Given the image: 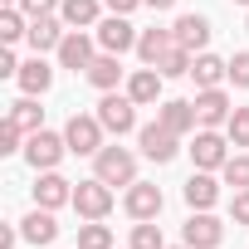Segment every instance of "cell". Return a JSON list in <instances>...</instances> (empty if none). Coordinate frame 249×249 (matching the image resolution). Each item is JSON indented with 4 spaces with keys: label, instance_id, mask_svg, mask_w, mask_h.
<instances>
[{
    "label": "cell",
    "instance_id": "37",
    "mask_svg": "<svg viewBox=\"0 0 249 249\" xmlns=\"http://www.w3.org/2000/svg\"><path fill=\"white\" fill-rule=\"evenodd\" d=\"M103 5H107V10H112V15H132V10H137V5H142V0H103Z\"/></svg>",
    "mask_w": 249,
    "mask_h": 249
},
{
    "label": "cell",
    "instance_id": "8",
    "mask_svg": "<svg viewBox=\"0 0 249 249\" xmlns=\"http://www.w3.org/2000/svg\"><path fill=\"white\" fill-rule=\"evenodd\" d=\"M137 142H142V157L157 161V166L176 161V152H181V137H176L171 127H161V122H147V127L137 132Z\"/></svg>",
    "mask_w": 249,
    "mask_h": 249
},
{
    "label": "cell",
    "instance_id": "35",
    "mask_svg": "<svg viewBox=\"0 0 249 249\" xmlns=\"http://www.w3.org/2000/svg\"><path fill=\"white\" fill-rule=\"evenodd\" d=\"M230 220H234V225H249V191H239V196L230 200Z\"/></svg>",
    "mask_w": 249,
    "mask_h": 249
},
{
    "label": "cell",
    "instance_id": "4",
    "mask_svg": "<svg viewBox=\"0 0 249 249\" xmlns=\"http://www.w3.org/2000/svg\"><path fill=\"white\" fill-rule=\"evenodd\" d=\"M98 122H103L112 137H127V132L137 127V103H132L127 93H103V103H98Z\"/></svg>",
    "mask_w": 249,
    "mask_h": 249
},
{
    "label": "cell",
    "instance_id": "12",
    "mask_svg": "<svg viewBox=\"0 0 249 249\" xmlns=\"http://www.w3.org/2000/svg\"><path fill=\"white\" fill-rule=\"evenodd\" d=\"M20 239H25V244H35V249L54 244V239H59V220H54V210L35 205V210H30V215L20 220Z\"/></svg>",
    "mask_w": 249,
    "mask_h": 249
},
{
    "label": "cell",
    "instance_id": "28",
    "mask_svg": "<svg viewBox=\"0 0 249 249\" xmlns=\"http://www.w3.org/2000/svg\"><path fill=\"white\" fill-rule=\"evenodd\" d=\"M78 249H112V230H107L103 220L78 225Z\"/></svg>",
    "mask_w": 249,
    "mask_h": 249
},
{
    "label": "cell",
    "instance_id": "5",
    "mask_svg": "<svg viewBox=\"0 0 249 249\" xmlns=\"http://www.w3.org/2000/svg\"><path fill=\"white\" fill-rule=\"evenodd\" d=\"M93 30H98L93 39H98L103 54H127V49H137V39H142V30H132L127 15H107V20H98Z\"/></svg>",
    "mask_w": 249,
    "mask_h": 249
},
{
    "label": "cell",
    "instance_id": "40",
    "mask_svg": "<svg viewBox=\"0 0 249 249\" xmlns=\"http://www.w3.org/2000/svg\"><path fill=\"white\" fill-rule=\"evenodd\" d=\"M5 5H20V0H5Z\"/></svg>",
    "mask_w": 249,
    "mask_h": 249
},
{
    "label": "cell",
    "instance_id": "7",
    "mask_svg": "<svg viewBox=\"0 0 249 249\" xmlns=\"http://www.w3.org/2000/svg\"><path fill=\"white\" fill-rule=\"evenodd\" d=\"M73 210H78L83 220H103V215L112 210V186H107L103 176L78 181V186H73Z\"/></svg>",
    "mask_w": 249,
    "mask_h": 249
},
{
    "label": "cell",
    "instance_id": "22",
    "mask_svg": "<svg viewBox=\"0 0 249 249\" xmlns=\"http://www.w3.org/2000/svg\"><path fill=\"white\" fill-rule=\"evenodd\" d=\"M166 49H176V35H171V30H142V39H137V59H142V64L157 69Z\"/></svg>",
    "mask_w": 249,
    "mask_h": 249
},
{
    "label": "cell",
    "instance_id": "26",
    "mask_svg": "<svg viewBox=\"0 0 249 249\" xmlns=\"http://www.w3.org/2000/svg\"><path fill=\"white\" fill-rule=\"evenodd\" d=\"M5 117H15L25 132H39V127H44V107H39V103H35L30 93H25L20 103H10V112H5Z\"/></svg>",
    "mask_w": 249,
    "mask_h": 249
},
{
    "label": "cell",
    "instance_id": "14",
    "mask_svg": "<svg viewBox=\"0 0 249 249\" xmlns=\"http://www.w3.org/2000/svg\"><path fill=\"white\" fill-rule=\"evenodd\" d=\"M35 205H44V210L73 205V181H64L59 171H39V181H35Z\"/></svg>",
    "mask_w": 249,
    "mask_h": 249
},
{
    "label": "cell",
    "instance_id": "38",
    "mask_svg": "<svg viewBox=\"0 0 249 249\" xmlns=\"http://www.w3.org/2000/svg\"><path fill=\"white\" fill-rule=\"evenodd\" d=\"M15 239H20V230H10V225H0V249H15Z\"/></svg>",
    "mask_w": 249,
    "mask_h": 249
},
{
    "label": "cell",
    "instance_id": "17",
    "mask_svg": "<svg viewBox=\"0 0 249 249\" xmlns=\"http://www.w3.org/2000/svg\"><path fill=\"white\" fill-rule=\"evenodd\" d=\"M161 83H166V78H161V69H152V64H147V69H137V73L127 78V98H132L137 107H152V103H161Z\"/></svg>",
    "mask_w": 249,
    "mask_h": 249
},
{
    "label": "cell",
    "instance_id": "16",
    "mask_svg": "<svg viewBox=\"0 0 249 249\" xmlns=\"http://www.w3.org/2000/svg\"><path fill=\"white\" fill-rule=\"evenodd\" d=\"M171 35H176V44H181V49L205 54V44H210V20H205V15H181V20L171 25Z\"/></svg>",
    "mask_w": 249,
    "mask_h": 249
},
{
    "label": "cell",
    "instance_id": "43",
    "mask_svg": "<svg viewBox=\"0 0 249 249\" xmlns=\"http://www.w3.org/2000/svg\"><path fill=\"white\" fill-rule=\"evenodd\" d=\"M244 30H249V25H244Z\"/></svg>",
    "mask_w": 249,
    "mask_h": 249
},
{
    "label": "cell",
    "instance_id": "39",
    "mask_svg": "<svg viewBox=\"0 0 249 249\" xmlns=\"http://www.w3.org/2000/svg\"><path fill=\"white\" fill-rule=\"evenodd\" d=\"M142 5H152V10H171L176 0H142Z\"/></svg>",
    "mask_w": 249,
    "mask_h": 249
},
{
    "label": "cell",
    "instance_id": "33",
    "mask_svg": "<svg viewBox=\"0 0 249 249\" xmlns=\"http://www.w3.org/2000/svg\"><path fill=\"white\" fill-rule=\"evenodd\" d=\"M230 83H234V88H249V49H239V54L230 59Z\"/></svg>",
    "mask_w": 249,
    "mask_h": 249
},
{
    "label": "cell",
    "instance_id": "29",
    "mask_svg": "<svg viewBox=\"0 0 249 249\" xmlns=\"http://www.w3.org/2000/svg\"><path fill=\"white\" fill-rule=\"evenodd\" d=\"M220 176H225V186H234V191H249V152H234V157L220 166Z\"/></svg>",
    "mask_w": 249,
    "mask_h": 249
},
{
    "label": "cell",
    "instance_id": "31",
    "mask_svg": "<svg viewBox=\"0 0 249 249\" xmlns=\"http://www.w3.org/2000/svg\"><path fill=\"white\" fill-rule=\"evenodd\" d=\"M132 249H166V239H161V225H152V220H137V225H132Z\"/></svg>",
    "mask_w": 249,
    "mask_h": 249
},
{
    "label": "cell",
    "instance_id": "24",
    "mask_svg": "<svg viewBox=\"0 0 249 249\" xmlns=\"http://www.w3.org/2000/svg\"><path fill=\"white\" fill-rule=\"evenodd\" d=\"M98 10H103V0H64V5H59V20H64L69 30H88V25H98Z\"/></svg>",
    "mask_w": 249,
    "mask_h": 249
},
{
    "label": "cell",
    "instance_id": "34",
    "mask_svg": "<svg viewBox=\"0 0 249 249\" xmlns=\"http://www.w3.org/2000/svg\"><path fill=\"white\" fill-rule=\"evenodd\" d=\"M59 5H64V0H20V10H25L30 20H39V15H54Z\"/></svg>",
    "mask_w": 249,
    "mask_h": 249
},
{
    "label": "cell",
    "instance_id": "32",
    "mask_svg": "<svg viewBox=\"0 0 249 249\" xmlns=\"http://www.w3.org/2000/svg\"><path fill=\"white\" fill-rule=\"evenodd\" d=\"M225 137H230V147H249V107H234V112H230Z\"/></svg>",
    "mask_w": 249,
    "mask_h": 249
},
{
    "label": "cell",
    "instance_id": "21",
    "mask_svg": "<svg viewBox=\"0 0 249 249\" xmlns=\"http://www.w3.org/2000/svg\"><path fill=\"white\" fill-rule=\"evenodd\" d=\"M215 200H220V181H215L210 171H196V176L186 181V205H191V210H210Z\"/></svg>",
    "mask_w": 249,
    "mask_h": 249
},
{
    "label": "cell",
    "instance_id": "18",
    "mask_svg": "<svg viewBox=\"0 0 249 249\" xmlns=\"http://www.w3.org/2000/svg\"><path fill=\"white\" fill-rule=\"evenodd\" d=\"M157 122H161V127H171L176 137H186V132H196V127H200V117H196V103H181V98L161 103V107H157Z\"/></svg>",
    "mask_w": 249,
    "mask_h": 249
},
{
    "label": "cell",
    "instance_id": "42",
    "mask_svg": "<svg viewBox=\"0 0 249 249\" xmlns=\"http://www.w3.org/2000/svg\"><path fill=\"white\" fill-rule=\"evenodd\" d=\"M176 249H191V244H176Z\"/></svg>",
    "mask_w": 249,
    "mask_h": 249
},
{
    "label": "cell",
    "instance_id": "23",
    "mask_svg": "<svg viewBox=\"0 0 249 249\" xmlns=\"http://www.w3.org/2000/svg\"><path fill=\"white\" fill-rule=\"evenodd\" d=\"M191 78H196V88H220V83L230 78V64H225V59H215V54H196Z\"/></svg>",
    "mask_w": 249,
    "mask_h": 249
},
{
    "label": "cell",
    "instance_id": "20",
    "mask_svg": "<svg viewBox=\"0 0 249 249\" xmlns=\"http://www.w3.org/2000/svg\"><path fill=\"white\" fill-rule=\"evenodd\" d=\"M117 59H122V54H98V59L88 64V73H83V78H88L98 93H112V88L122 83V64H117Z\"/></svg>",
    "mask_w": 249,
    "mask_h": 249
},
{
    "label": "cell",
    "instance_id": "27",
    "mask_svg": "<svg viewBox=\"0 0 249 249\" xmlns=\"http://www.w3.org/2000/svg\"><path fill=\"white\" fill-rule=\"evenodd\" d=\"M191 64H196V54L176 44V49H166V54H161V64H157V69H161V78H186V73H191Z\"/></svg>",
    "mask_w": 249,
    "mask_h": 249
},
{
    "label": "cell",
    "instance_id": "25",
    "mask_svg": "<svg viewBox=\"0 0 249 249\" xmlns=\"http://www.w3.org/2000/svg\"><path fill=\"white\" fill-rule=\"evenodd\" d=\"M25 35H30V15L20 5H5L0 10V44H20Z\"/></svg>",
    "mask_w": 249,
    "mask_h": 249
},
{
    "label": "cell",
    "instance_id": "36",
    "mask_svg": "<svg viewBox=\"0 0 249 249\" xmlns=\"http://www.w3.org/2000/svg\"><path fill=\"white\" fill-rule=\"evenodd\" d=\"M0 78H20V59H15V49H10V44L0 49Z\"/></svg>",
    "mask_w": 249,
    "mask_h": 249
},
{
    "label": "cell",
    "instance_id": "41",
    "mask_svg": "<svg viewBox=\"0 0 249 249\" xmlns=\"http://www.w3.org/2000/svg\"><path fill=\"white\" fill-rule=\"evenodd\" d=\"M234 5H249V0H234Z\"/></svg>",
    "mask_w": 249,
    "mask_h": 249
},
{
    "label": "cell",
    "instance_id": "6",
    "mask_svg": "<svg viewBox=\"0 0 249 249\" xmlns=\"http://www.w3.org/2000/svg\"><path fill=\"white\" fill-rule=\"evenodd\" d=\"M191 157H196V171H220L230 161V137H220L215 127H196Z\"/></svg>",
    "mask_w": 249,
    "mask_h": 249
},
{
    "label": "cell",
    "instance_id": "2",
    "mask_svg": "<svg viewBox=\"0 0 249 249\" xmlns=\"http://www.w3.org/2000/svg\"><path fill=\"white\" fill-rule=\"evenodd\" d=\"M93 176H103L107 186H132L137 181V157L127 147H103L93 157Z\"/></svg>",
    "mask_w": 249,
    "mask_h": 249
},
{
    "label": "cell",
    "instance_id": "11",
    "mask_svg": "<svg viewBox=\"0 0 249 249\" xmlns=\"http://www.w3.org/2000/svg\"><path fill=\"white\" fill-rule=\"evenodd\" d=\"M230 112H234V103H230L225 88H200V93H196V117H200V127H225Z\"/></svg>",
    "mask_w": 249,
    "mask_h": 249
},
{
    "label": "cell",
    "instance_id": "1",
    "mask_svg": "<svg viewBox=\"0 0 249 249\" xmlns=\"http://www.w3.org/2000/svg\"><path fill=\"white\" fill-rule=\"evenodd\" d=\"M103 122H98V112H73L69 117V127H64V142H69V152L73 157H98L107 142H103Z\"/></svg>",
    "mask_w": 249,
    "mask_h": 249
},
{
    "label": "cell",
    "instance_id": "15",
    "mask_svg": "<svg viewBox=\"0 0 249 249\" xmlns=\"http://www.w3.org/2000/svg\"><path fill=\"white\" fill-rule=\"evenodd\" d=\"M64 35H69V25L59 20V15H39V20H30V49L35 54H49V49H59L64 44Z\"/></svg>",
    "mask_w": 249,
    "mask_h": 249
},
{
    "label": "cell",
    "instance_id": "19",
    "mask_svg": "<svg viewBox=\"0 0 249 249\" xmlns=\"http://www.w3.org/2000/svg\"><path fill=\"white\" fill-rule=\"evenodd\" d=\"M15 83H20L30 98H39V93H49V88H54V69L44 64V54H35V59H25V64H20V78H15Z\"/></svg>",
    "mask_w": 249,
    "mask_h": 249
},
{
    "label": "cell",
    "instance_id": "13",
    "mask_svg": "<svg viewBox=\"0 0 249 249\" xmlns=\"http://www.w3.org/2000/svg\"><path fill=\"white\" fill-rule=\"evenodd\" d=\"M122 205H127L132 220H157V215H161V186H152V181H132Z\"/></svg>",
    "mask_w": 249,
    "mask_h": 249
},
{
    "label": "cell",
    "instance_id": "30",
    "mask_svg": "<svg viewBox=\"0 0 249 249\" xmlns=\"http://www.w3.org/2000/svg\"><path fill=\"white\" fill-rule=\"evenodd\" d=\"M25 137H30V132L20 127V122H15V117H5V122H0V157H15V152H25V147H20Z\"/></svg>",
    "mask_w": 249,
    "mask_h": 249
},
{
    "label": "cell",
    "instance_id": "9",
    "mask_svg": "<svg viewBox=\"0 0 249 249\" xmlns=\"http://www.w3.org/2000/svg\"><path fill=\"white\" fill-rule=\"evenodd\" d=\"M59 54V69H73V73H88V64L98 59V39H88L83 30H69L64 44L54 49Z\"/></svg>",
    "mask_w": 249,
    "mask_h": 249
},
{
    "label": "cell",
    "instance_id": "3",
    "mask_svg": "<svg viewBox=\"0 0 249 249\" xmlns=\"http://www.w3.org/2000/svg\"><path fill=\"white\" fill-rule=\"evenodd\" d=\"M64 152H69V142H64L59 132H49V127H39V132L25 137V161H30L35 171H54V166L64 161Z\"/></svg>",
    "mask_w": 249,
    "mask_h": 249
},
{
    "label": "cell",
    "instance_id": "10",
    "mask_svg": "<svg viewBox=\"0 0 249 249\" xmlns=\"http://www.w3.org/2000/svg\"><path fill=\"white\" fill-rule=\"evenodd\" d=\"M181 239H186L191 249H220V239H225V225H220L210 210H191V220H186Z\"/></svg>",
    "mask_w": 249,
    "mask_h": 249
}]
</instances>
